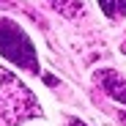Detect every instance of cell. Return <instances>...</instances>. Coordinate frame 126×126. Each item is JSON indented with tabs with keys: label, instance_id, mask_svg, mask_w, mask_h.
<instances>
[{
	"label": "cell",
	"instance_id": "6da1fadb",
	"mask_svg": "<svg viewBox=\"0 0 126 126\" xmlns=\"http://www.w3.org/2000/svg\"><path fill=\"white\" fill-rule=\"evenodd\" d=\"M0 115L11 126L19 123V121L41 115V107H38L36 96L3 66H0Z\"/></svg>",
	"mask_w": 126,
	"mask_h": 126
},
{
	"label": "cell",
	"instance_id": "7a4b0ae2",
	"mask_svg": "<svg viewBox=\"0 0 126 126\" xmlns=\"http://www.w3.org/2000/svg\"><path fill=\"white\" fill-rule=\"evenodd\" d=\"M0 55L19 69L38 71V58H36L30 36L11 19H0Z\"/></svg>",
	"mask_w": 126,
	"mask_h": 126
},
{
	"label": "cell",
	"instance_id": "3957f363",
	"mask_svg": "<svg viewBox=\"0 0 126 126\" xmlns=\"http://www.w3.org/2000/svg\"><path fill=\"white\" fill-rule=\"evenodd\" d=\"M96 85L107 93L110 99L126 104V77H121L118 71H112V69H101V71H96Z\"/></svg>",
	"mask_w": 126,
	"mask_h": 126
},
{
	"label": "cell",
	"instance_id": "277c9868",
	"mask_svg": "<svg viewBox=\"0 0 126 126\" xmlns=\"http://www.w3.org/2000/svg\"><path fill=\"white\" fill-rule=\"evenodd\" d=\"M99 6H101V11L107 14L110 19L126 16V0H99Z\"/></svg>",
	"mask_w": 126,
	"mask_h": 126
},
{
	"label": "cell",
	"instance_id": "5b68a950",
	"mask_svg": "<svg viewBox=\"0 0 126 126\" xmlns=\"http://www.w3.org/2000/svg\"><path fill=\"white\" fill-rule=\"evenodd\" d=\"M52 6L63 14V16H77L79 14V0H52Z\"/></svg>",
	"mask_w": 126,
	"mask_h": 126
},
{
	"label": "cell",
	"instance_id": "8992f818",
	"mask_svg": "<svg viewBox=\"0 0 126 126\" xmlns=\"http://www.w3.org/2000/svg\"><path fill=\"white\" fill-rule=\"evenodd\" d=\"M66 126H85V123H82V121H77V118H69V123Z\"/></svg>",
	"mask_w": 126,
	"mask_h": 126
}]
</instances>
